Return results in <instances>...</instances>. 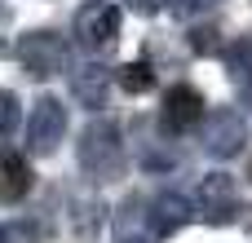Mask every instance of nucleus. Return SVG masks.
<instances>
[{
	"label": "nucleus",
	"mask_w": 252,
	"mask_h": 243,
	"mask_svg": "<svg viewBox=\"0 0 252 243\" xmlns=\"http://www.w3.org/2000/svg\"><path fill=\"white\" fill-rule=\"evenodd\" d=\"M80 168L89 182H115L124 168V133L111 120H93L80 133Z\"/></svg>",
	"instance_id": "obj_1"
},
{
	"label": "nucleus",
	"mask_w": 252,
	"mask_h": 243,
	"mask_svg": "<svg viewBox=\"0 0 252 243\" xmlns=\"http://www.w3.org/2000/svg\"><path fill=\"white\" fill-rule=\"evenodd\" d=\"M190 208H195V217H199L204 226H235L239 213H244V199H239L235 177H230V173H208V177H199Z\"/></svg>",
	"instance_id": "obj_2"
},
{
	"label": "nucleus",
	"mask_w": 252,
	"mask_h": 243,
	"mask_svg": "<svg viewBox=\"0 0 252 243\" xmlns=\"http://www.w3.org/2000/svg\"><path fill=\"white\" fill-rule=\"evenodd\" d=\"M199 142L213 159H235L244 146H248V120L235 111V106H221V111H208L199 120Z\"/></svg>",
	"instance_id": "obj_3"
},
{
	"label": "nucleus",
	"mask_w": 252,
	"mask_h": 243,
	"mask_svg": "<svg viewBox=\"0 0 252 243\" xmlns=\"http://www.w3.org/2000/svg\"><path fill=\"white\" fill-rule=\"evenodd\" d=\"M13 58L22 62V71H27L31 80H49V75L66 71V44H62V35H53V31H27V35L13 44Z\"/></svg>",
	"instance_id": "obj_4"
},
{
	"label": "nucleus",
	"mask_w": 252,
	"mask_h": 243,
	"mask_svg": "<svg viewBox=\"0 0 252 243\" xmlns=\"http://www.w3.org/2000/svg\"><path fill=\"white\" fill-rule=\"evenodd\" d=\"M66 137V106L58 97H35L31 120H27V151L31 155H53Z\"/></svg>",
	"instance_id": "obj_5"
},
{
	"label": "nucleus",
	"mask_w": 252,
	"mask_h": 243,
	"mask_svg": "<svg viewBox=\"0 0 252 243\" xmlns=\"http://www.w3.org/2000/svg\"><path fill=\"white\" fill-rule=\"evenodd\" d=\"M75 40L89 49V53H102L120 40V9L111 0H89L80 4L75 13Z\"/></svg>",
	"instance_id": "obj_6"
},
{
	"label": "nucleus",
	"mask_w": 252,
	"mask_h": 243,
	"mask_svg": "<svg viewBox=\"0 0 252 243\" xmlns=\"http://www.w3.org/2000/svg\"><path fill=\"white\" fill-rule=\"evenodd\" d=\"M199 120H204V97H199V89L173 84V89L164 93V106H159V128H164L168 137H186L190 128H199Z\"/></svg>",
	"instance_id": "obj_7"
},
{
	"label": "nucleus",
	"mask_w": 252,
	"mask_h": 243,
	"mask_svg": "<svg viewBox=\"0 0 252 243\" xmlns=\"http://www.w3.org/2000/svg\"><path fill=\"white\" fill-rule=\"evenodd\" d=\"M195 217V208H190V199L186 195H173V190H164V195H155L151 199V213H146V226H151V235L155 239H173L186 221Z\"/></svg>",
	"instance_id": "obj_8"
},
{
	"label": "nucleus",
	"mask_w": 252,
	"mask_h": 243,
	"mask_svg": "<svg viewBox=\"0 0 252 243\" xmlns=\"http://www.w3.org/2000/svg\"><path fill=\"white\" fill-rule=\"evenodd\" d=\"M31 186H35V173H31L27 155L0 151V199H4V204H18V199L31 195Z\"/></svg>",
	"instance_id": "obj_9"
},
{
	"label": "nucleus",
	"mask_w": 252,
	"mask_h": 243,
	"mask_svg": "<svg viewBox=\"0 0 252 243\" xmlns=\"http://www.w3.org/2000/svg\"><path fill=\"white\" fill-rule=\"evenodd\" d=\"M106 89H111V71L97 66V62H89V66H80L71 75V93H75V102H84V111H102Z\"/></svg>",
	"instance_id": "obj_10"
},
{
	"label": "nucleus",
	"mask_w": 252,
	"mask_h": 243,
	"mask_svg": "<svg viewBox=\"0 0 252 243\" xmlns=\"http://www.w3.org/2000/svg\"><path fill=\"white\" fill-rule=\"evenodd\" d=\"M221 62H226V75L239 84V89H252V35H239L221 49Z\"/></svg>",
	"instance_id": "obj_11"
},
{
	"label": "nucleus",
	"mask_w": 252,
	"mask_h": 243,
	"mask_svg": "<svg viewBox=\"0 0 252 243\" xmlns=\"http://www.w3.org/2000/svg\"><path fill=\"white\" fill-rule=\"evenodd\" d=\"M120 89L124 93H151L155 89V71L146 62H128V66H120Z\"/></svg>",
	"instance_id": "obj_12"
},
{
	"label": "nucleus",
	"mask_w": 252,
	"mask_h": 243,
	"mask_svg": "<svg viewBox=\"0 0 252 243\" xmlns=\"http://www.w3.org/2000/svg\"><path fill=\"white\" fill-rule=\"evenodd\" d=\"M35 239H40L35 221H9V226H0V243H35Z\"/></svg>",
	"instance_id": "obj_13"
},
{
	"label": "nucleus",
	"mask_w": 252,
	"mask_h": 243,
	"mask_svg": "<svg viewBox=\"0 0 252 243\" xmlns=\"http://www.w3.org/2000/svg\"><path fill=\"white\" fill-rule=\"evenodd\" d=\"M18 128V97L0 89V137H9Z\"/></svg>",
	"instance_id": "obj_14"
},
{
	"label": "nucleus",
	"mask_w": 252,
	"mask_h": 243,
	"mask_svg": "<svg viewBox=\"0 0 252 243\" xmlns=\"http://www.w3.org/2000/svg\"><path fill=\"white\" fill-rule=\"evenodd\" d=\"M190 49H195V53H217V27L190 31Z\"/></svg>",
	"instance_id": "obj_15"
},
{
	"label": "nucleus",
	"mask_w": 252,
	"mask_h": 243,
	"mask_svg": "<svg viewBox=\"0 0 252 243\" xmlns=\"http://www.w3.org/2000/svg\"><path fill=\"white\" fill-rule=\"evenodd\" d=\"M164 4H168V0H128V9H133V13H142V18H155Z\"/></svg>",
	"instance_id": "obj_16"
},
{
	"label": "nucleus",
	"mask_w": 252,
	"mask_h": 243,
	"mask_svg": "<svg viewBox=\"0 0 252 243\" xmlns=\"http://www.w3.org/2000/svg\"><path fill=\"white\" fill-rule=\"evenodd\" d=\"M213 4H221V0H177V13L190 18V13H204V9H213Z\"/></svg>",
	"instance_id": "obj_17"
},
{
	"label": "nucleus",
	"mask_w": 252,
	"mask_h": 243,
	"mask_svg": "<svg viewBox=\"0 0 252 243\" xmlns=\"http://www.w3.org/2000/svg\"><path fill=\"white\" fill-rule=\"evenodd\" d=\"M124 243H142V239H124Z\"/></svg>",
	"instance_id": "obj_18"
}]
</instances>
